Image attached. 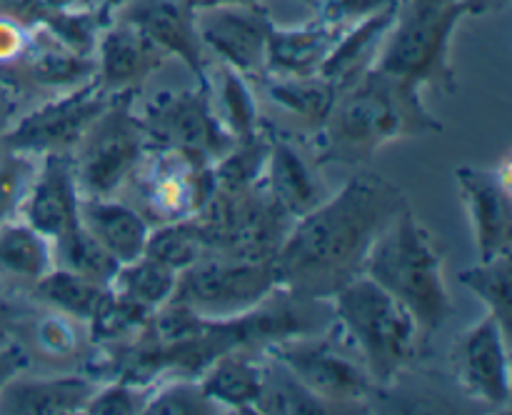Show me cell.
<instances>
[{"label": "cell", "instance_id": "6da1fadb", "mask_svg": "<svg viewBox=\"0 0 512 415\" xmlns=\"http://www.w3.org/2000/svg\"><path fill=\"white\" fill-rule=\"evenodd\" d=\"M403 208H408L405 193L383 175L368 170L350 175L338 193L288 230L273 260L280 288L328 300L363 275L375 238Z\"/></svg>", "mask_w": 512, "mask_h": 415}, {"label": "cell", "instance_id": "7a4b0ae2", "mask_svg": "<svg viewBox=\"0 0 512 415\" xmlns=\"http://www.w3.org/2000/svg\"><path fill=\"white\" fill-rule=\"evenodd\" d=\"M440 130L443 123L425 108L423 88L373 68L338 90L325 123L308 135L310 158L318 168L363 165L393 140Z\"/></svg>", "mask_w": 512, "mask_h": 415}, {"label": "cell", "instance_id": "3957f363", "mask_svg": "<svg viewBox=\"0 0 512 415\" xmlns=\"http://www.w3.org/2000/svg\"><path fill=\"white\" fill-rule=\"evenodd\" d=\"M363 273L413 315L420 345L428 343L453 313L443 275V250L410 205L375 238Z\"/></svg>", "mask_w": 512, "mask_h": 415}, {"label": "cell", "instance_id": "277c9868", "mask_svg": "<svg viewBox=\"0 0 512 415\" xmlns=\"http://www.w3.org/2000/svg\"><path fill=\"white\" fill-rule=\"evenodd\" d=\"M333 330L358 355L370 378L385 388L418 350L413 315L368 275H358L330 295Z\"/></svg>", "mask_w": 512, "mask_h": 415}, {"label": "cell", "instance_id": "5b68a950", "mask_svg": "<svg viewBox=\"0 0 512 415\" xmlns=\"http://www.w3.org/2000/svg\"><path fill=\"white\" fill-rule=\"evenodd\" d=\"M468 15H480L470 0H458L440 8H415L403 0L398 18L375 60V70L418 88L455 93L458 80L450 63V48L455 30Z\"/></svg>", "mask_w": 512, "mask_h": 415}, {"label": "cell", "instance_id": "8992f818", "mask_svg": "<svg viewBox=\"0 0 512 415\" xmlns=\"http://www.w3.org/2000/svg\"><path fill=\"white\" fill-rule=\"evenodd\" d=\"M153 148L143 118L133 110V95H115L73 150L80 195L115 198L133 183Z\"/></svg>", "mask_w": 512, "mask_h": 415}, {"label": "cell", "instance_id": "52a82bcc", "mask_svg": "<svg viewBox=\"0 0 512 415\" xmlns=\"http://www.w3.org/2000/svg\"><path fill=\"white\" fill-rule=\"evenodd\" d=\"M278 288L273 260L205 255L190 268L180 270L168 303L180 305L200 318L230 320L253 310Z\"/></svg>", "mask_w": 512, "mask_h": 415}, {"label": "cell", "instance_id": "ba28073f", "mask_svg": "<svg viewBox=\"0 0 512 415\" xmlns=\"http://www.w3.org/2000/svg\"><path fill=\"white\" fill-rule=\"evenodd\" d=\"M265 350L283 360L318 398L333 405L338 413L363 410L383 390L370 378L358 355L335 333L333 325L313 335L280 340Z\"/></svg>", "mask_w": 512, "mask_h": 415}, {"label": "cell", "instance_id": "9c48e42d", "mask_svg": "<svg viewBox=\"0 0 512 415\" xmlns=\"http://www.w3.org/2000/svg\"><path fill=\"white\" fill-rule=\"evenodd\" d=\"M155 148H173L190 160L213 168L235 138L220 120L210 98V83H198L193 90L158 93L140 113Z\"/></svg>", "mask_w": 512, "mask_h": 415}, {"label": "cell", "instance_id": "30bf717a", "mask_svg": "<svg viewBox=\"0 0 512 415\" xmlns=\"http://www.w3.org/2000/svg\"><path fill=\"white\" fill-rule=\"evenodd\" d=\"M113 98L115 95L105 93L95 78L78 88L65 90L13 120L0 138V148L30 155L73 153Z\"/></svg>", "mask_w": 512, "mask_h": 415}, {"label": "cell", "instance_id": "8fae6325", "mask_svg": "<svg viewBox=\"0 0 512 415\" xmlns=\"http://www.w3.org/2000/svg\"><path fill=\"white\" fill-rule=\"evenodd\" d=\"M273 23L275 20L260 3H230L195 10V25L210 60L215 58L248 80L265 75Z\"/></svg>", "mask_w": 512, "mask_h": 415}, {"label": "cell", "instance_id": "7c38bea8", "mask_svg": "<svg viewBox=\"0 0 512 415\" xmlns=\"http://www.w3.org/2000/svg\"><path fill=\"white\" fill-rule=\"evenodd\" d=\"M145 218L155 223L193 218L213 190V173L173 148H153L135 173Z\"/></svg>", "mask_w": 512, "mask_h": 415}, {"label": "cell", "instance_id": "4fadbf2b", "mask_svg": "<svg viewBox=\"0 0 512 415\" xmlns=\"http://www.w3.org/2000/svg\"><path fill=\"white\" fill-rule=\"evenodd\" d=\"M510 335L503 325L485 313L475 325H470L455 348V375L465 393L478 403L493 410H505L510 405Z\"/></svg>", "mask_w": 512, "mask_h": 415}, {"label": "cell", "instance_id": "5bb4252c", "mask_svg": "<svg viewBox=\"0 0 512 415\" xmlns=\"http://www.w3.org/2000/svg\"><path fill=\"white\" fill-rule=\"evenodd\" d=\"M460 198L473 225L478 260L510 253L512 243V188L510 160L500 168H473L460 165L455 170Z\"/></svg>", "mask_w": 512, "mask_h": 415}, {"label": "cell", "instance_id": "9a60e30c", "mask_svg": "<svg viewBox=\"0 0 512 415\" xmlns=\"http://www.w3.org/2000/svg\"><path fill=\"white\" fill-rule=\"evenodd\" d=\"M115 15L133 23L168 58L188 65L198 83L208 80L213 60L198 35L195 10L185 0H128Z\"/></svg>", "mask_w": 512, "mask_h": 415}, {"label": "cell", "instance_id": "2e32d148", "mask_svg": "<svg viewBox=\"0 0 512 415\" xmlns=\"http://www.w3.org/2000/svg\"><path fill=\"white\" fill-rule=\"evenodd\" d=\"M170 60L133 23L113 15L95 45V80L108 95H133Z\"/></svg>", "mask_w": 512, "mask_h": 415}, {"label": "cell", "instance_id": "e0dca14e", "mask_svg": "<svg viewBox=\"0 0 512 415\" xmlns=\"http://www.w3.org/2000/svg\"><path fill=\"white\" fill-rule=\"evenodd\" d=\"M20 218L48 240L80 225V190L73 153L40 155L38 173L20 208Z\"/></svg>", "mask_w": 512, "mask_h": 415}, {"label": "cell", "instance_id": "ac0fdd59", "mask_svg": "<svg viewBox=\"0 0 512 415\" xmlns=\"http://www.w3.org/2000/svg\"><path fill=\"white\" fill-rule=\"evenodd\" d=\"M95 78V58L73 53L55 40L43 25L30 28L28 50L15 63L0 68V80L15 85H35L48 90H73Z\"/></svg>", "mask_w": 512, "mask_h": 415}, {"label": "cell", "instance_id": "d6986e66", "mask_svg": "<svg viewBox=\"0 0 512 415\" xmlns=\"http://www.w3.org/2000/svg\"><path fill=\"white\" fill-rule=\"evenodd\" d=\"M100 380L95 375H18L0 388V415H78Z\"/></svg>", "mask_w": 512, "mask_h": 415}, {"label": "cell", "instance_id": "ffe728a7", "mask_svg": "<svg viewBox=\"0 0 512 415\" xmlns=\"http://www.w3.org/2000/svg\"><path fill=\"white\" fill-rule=\"evenodd\" d=\"M260 185L295 220L303 218L328 198L313 158H305L288 133H275V130H270V153L260 175Z\"/></svg>", "mask_w": 512, "mask_h": 415}, {"label": "cell", "instance_id": "44dd1931", "mask_svg": "<svg viewBox=\"0 0 512 415\" xmlns=\"http://www.w3.org/2000/svg\"><path fill=\"white\" fill-rule=\"evenodd\" d=\"M250 83H253L258 110H273V115L298 123L308 135L325 123L338 95L335 85L320 75L265 73Z\"/></svg>", "mask_w": 512, "mask_h": 415}, {"label": "cell", "instance_id": "7402d4cb", "mask_svg": "<svg viewBox=\"0 0 512 415\" xmlns=\"http://www.w3.org/2000/svg\"><path fill=\"white\" fill-rule=\"evenodd\" d=\"M400 5H403V0L385 5V8L370 13L368 18L348 25L338 43H335L333 53L328 55V60L320 68V78L333 83L335 90H343L353 85L355 80L363 78L368 70H373L375 60H378L380 50L385 45V38H388L395 18H398Z\"/></svg>", "mask_w": 512, "mask_h": 415}, {"label": "cell", "instance_id": "603a6c76", "mask_svg": "<svg viewBox=\"0 0 512 415\" xmlns=\"http://www.w3.org/2000/svg\"><path fill=\"white\" fill-rule=\"evenodd\" d=\"M343 33V25L325 23L320 18L305 25H295V28H280L278 23H273L265 73L318 75Z\"/></svg>", "mask_w": 512, "mask_h": 415}, {"label": "cell", "instance_id": "cb8c5ba5", "mask_svg": "<svg viewBox=\"0 0 512 415\" xmlns=\"http://www.w3.org/2000/svg\"><path fill=\"white\" fill-rule=\"evenodd\" d=\"M198 380L223 413H255L263 385V350H225L205 365Z\"/></svg>", "mask_w": 512, "mask_h": 415}, {"label": "cell", "instance_id": "d4e9b609", "mask_svg": "<svg viewBox=\"0 0 512 415\" xmlns=\"http://www.w3.org/2000/svg\"><path fill=\"white\" fill-rule=\"evenodd\" d=\"M80 225L118 260L120 265L140 258L148 243L150 220L133 205L115 198L80 195Z\"/></svg>", "mask_w": 512, "mask_h": 415}, {"label": "cell", "instance_id": "484cf974", "mask_svg": "<svg viewBox=\"0 0 512 415\" xmlns=\"http://www.w3.org/2000/svg\"><path fill=\"white\" fill-rule=\"evenodd\" d=\"M255 413L260 415H330L338 413L330 403L313 393L288 365L263 350V385Z\"/></svg>", "mask_w": 512, "mask_h": 415}, {"label": "cell", "instance_id": "4316f807", "mask_svg": "<svg viewBox=\"0 0 512 415\" xmlns=\"http://www.w3.org/2000/svg\"><path fill=\"white\" fill-rule=\"evenodd\" d=\"M50 268L53 243L43 233L25 223L20 215L0 223V275L33 285Z\"/></svg>", "mask_w": 512, "mask_h": 415}, {"label": "cell", "instance_id": "83f0119b", "mask_svg": "<svg viewBox=\"0 0 512 415\" xmlns=\"http://www.w3.org/2000/svg\"><path fill=\"white\" fill-rule=\"evenodd\" d=\"M30 293H33L35 300L48 305V308L70 315V318L88 325L100 310V305L105 303V298H108L110 288L53 265L48 273L35 280Z\"/></svg>", "mask_w": 512, "mask_h": 415}, {"label": "cell", "instance_id": "f1b7e54d", "mask_svg": "<svg viewBox=\"0 0 512 415\" xmlns=\"http://www.w3.org/2000/svg\"><path fill=\"white\" fill-rule=\"evenodd\" d=\"M210 93L218 95L220 120L230 130L235 140H248L263 130L260 123L258 100H255L253 83L235 73L228 65L215 63L213 73H208Z\"/></svg>", "mask_w": 512, "mask_h": 415}, {"label": "cell", "instance_id": "f546056e", "mask_svg": "<svg viewBox=\"0 0 512 415\" xmlns=\"http://www.w3.org/2000/svg\"><path fill=\"white\" fill-rule=\"evenodd\" d=\"M175 283H178V273L173 268L143 253L140 258L120 265L113 283H110V290L118 298L155 313L173 298Z\"/></svg>", "mask_w": 512, "mask_h": 415}, {"label": "cell", "instance_id": "4dcf8cb0", "mask_svg": "<svg viewBox=\"0 0 512 415\" xmlns=\"http://www.w3.org/2000/svg\"><path fill=\"white\" fill-rule=\"evenodd\" d=\"M53 243V265L55 268L70 270L75 275L93 280V283L110 288L120 263L83 228L68 230L60 238L50 240Z\"/></svg>", "mask_w": 512, "mask_h": 415}, {"label": "cell", "instance_id": "1f68e13d", "mask_svg": "<svg viewBox=\"0 0 512 415\" xmlns=\"http://www.w3.org/2000/svg\"><path fill=\"white\" fill-rule=\"evenodd\" d=\"M458 280L463 288L478 295L485 303L488 313L503 325V330L512 335V263L510 253L495 255V258L478 260L470 268L460 270Z\"/></svg>", "mask_w": 512, "mask_h": 415}, {"label": "cell", "instance_id": "d6a6232c", "mask_svg": "<svg viewBox=\"0 0 512 415\" xmlns=\"http://www.w3.org/2000/svg\"><path fill=\"white\" fill-rule=\"evenodd\" d=\"M145 255L180 273V270L190 268L193 263L203 260L205 255H210V248L195 218H185L150 225Z\"/></svg>", "mask_w": 512, "mask_h": 415}, {"label": "cell", "instance_id": "836d02e7", "mask_svg": "<svg viewBox=\"0 0 512 415\" xmlns=\"http://www.w3.org/2000/svg\"><path fill=\"white\" fill-rule=\"evenodd\" d=\"M110 20H113V15L108 10L65 8L45 15L40 25L68 50L85 55V58H95V45H98L100 33Z\"/></svg>", "mask_w": 512, "mask_h": 415}, {"label": "cell", "instance_id": "e575fe53", "mask_svg": "<svg viewBox=\"0 0 512 415\" xmlns=\"http://www.w3.org/2000/svg\"><path fill=\"white\" fill-rule=\"evenodd\" d=\"M223 410L208 398L198 375H168L153 385L143 415H218Z\"/></svg>", "mask_w": 512, "mask_h": 415}, {"label": "cell", "instance_id": "d590c367", "mask_svg": "<svg viewBox=\"0 0 512 415\" xmlns=\"http://www.w3.org/2000/svg\"><path fill=\"white\" fill-rule=\"evenodd\" d=\"M40 155L0 148V223L18 218L23 200L38 173Z\"/></svg>", "mask_w": 512, "mask_h": 415}, {"label": "cell", "instance_id": "8d00e7d4", "mask_svg": "<svg viewBox=\"0 0 512 415\" xmlns=\"http://www.w3.org/2000/svg\"><path fill=\"white\" fill-rule=\"evenodd\" d=\"M80 325H83L80 320L50 308L48 313L38 315V318L33 320V330H30L33 348L48 360L75 358L80 345H83Z\"/></svg>", "mask_w": 512, "mask_h": 415}, {"label": "cell", "instance_id": "74e56055", "mask_svg": "<svg viewBox=\"0 0 512 415\" xmlns=\"http://www.w3.org/2000/svg\"><path fill=\"white\" fill-rule=\"evenodd\" d=\"M153 385L133 383L125 378L100 380L95 393L85 403L83 413L88 415H143Z\"/></svg>", "mask_w": 512, "mask_h": 415}, {"label": "cell", "instance_id": "f35d334b", "mask_svg": "<svg viewBox=\"0 0 512 415\" xmlns=\"http://www.w3.org/2000/svg\"><path fill=\"white\" fill-rule=\"evenodd\" d=\"M390 3H398V0H310V5L318 8L320 20L343 25V28L368 18L370 13H375V10L385 8Z\"/></svg>", "mask_w": 512, "mask_h": 415}, {"label": "cell", "instance_id": "ab89813d", "mask_svg": "<svg viewBox=\"0 0 512 415\" xmlns=\"http://www.w3.org/2000/svg\"><path fill=\"white\" fill-rule=\"evenodd\" d=\"M30 28L20 25L18 20L0 15V68L15 63L28 50Z\"/></svg>", "mask_w": 512, "mask_h": 415}, {"label": "cell", "instance_id": "60d3db41", "mask_svg": "<svg viewBox=\"0 0 512 415\" xmlns=\"http://www.w3.org/2000/svg\"><path fill=\"white\" fill-rule=\"evenodd\" d=\"M28 363L30 355L23 343L10 340V343L0 345V388H3L13 375H18L20 370H28Z\"/></svg>", "mask_w": 512, "mask_h": 415}, {"label": "cell", "instance_id": "b9f144b4", "mask_svg": "<svg viewBox=\"0 0 512 415\" xmlns=\"http://www.w3.org/2000/svg\"><path fill=\"white\" fill-rule=\"evenodd\" d=\"M0 15L18 20L25 28H35L43 20L45 10L40 0H0Z\"/></svg>", "mask_w": 512, "mask_h": 415}, {"label": "cell", "instance_id": "7bdbcfd3", "mask_svg": "<svg viewBox=\"0 0 512 415\" xmlns=\"http://www.w3.org/2000/svg\"><path fill=\"white\" fill-rule=\"evenodd\" d=\"M20 323H23V320H20V313H18V305H15V300L0 295V345L15 340Z\"/></svg>", "mask_w": 512, "mask_h": 415}, {"label": "cell", "instance_id": "ee69618b", "mask_svg": "<svg viewBox=\"0 0 512 415\" xmlns=\"http://www.w3.org/2000/svg\"><path fill=\"white\" fill-rule=\"evenodd\" d=\"M15 110H18V103H15V90L10 88L8 83L0 80V138H3L5 130H8L10 123L15 120Z\"/></svg>", "mask_w": 512, "mask_h": 415}, {"label": "cell", "instance_id": "f6af8a7d", "mask_svg": "<svg viewBox=\"0 0 512 415\" xmlns=\"http://www.w3.org/2000/svg\"><path fill=\"white\" fill-rule=\"evenodd\" d=\"M193 10L200 8H213V5H230V3H260V0H185ZM303 3H310V0H303Z\"/></svg>", "mask_w": 512, "mask_h": 415}, {"label": "cell", "instance_id": "bcb514c9", "mask_svg": "<svg viewBox=\"0 0 512 415\" xmlns=\"http://www.w3.org/2000/svg\"><path fill=\"white\" fill-rule=\"evenodd\" d=\"M408 3L415 5V8H440V5L458 3V0H408Z\"/></svg>", "mask_w": 512, "mask_h": 415}, {"label": "cell", "instance_id": "7dc6e473", "mask_svg": "<svg viewBox=\"0 0 512 415\" xmlns=\"http://www.w3.org/2000/svg\"><path fill=\"white\" fill-rule=\"evenodd\" d=\"M470 3H473L475 8L480 10V13H488V10L500 8V5H505V0H470Z\"/></svg>", "mask_w": 512, "mask_h": 415}]
</instances>
